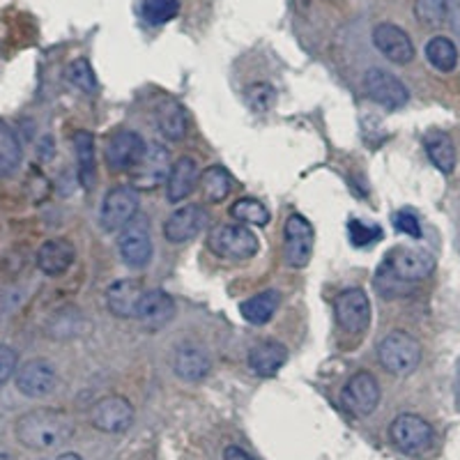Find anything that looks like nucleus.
Returning <instances> with one entry per match:
<instances>
[{
  "mask_svg": "<svg viewBox=\"0 0 460 460\" xmlns=\"http://www.w3.org/2000/svg\"><path fill=\"white\" fill-rule=\"evenodd\" d=\"M74 435L72 419L60 410L40 408L23 414L16 421V438L23 447L35 451H49L65 445Z\"/></svg>",
  "mask_w": 460,
  "mask_h": 460,
  "instance_id": "nucleus-1",
  "label": "nucleus"
},
{
  "mask_svg": "<svg viewBox=\"0 0 460 460\" xmlns=\"http://www.w3.org/2000/svg\"><path fill=\"white\" fill-rule=\"evenodd\" d=\"M377 359L387 373L405 377L417 371L421 361V343L408 332L394 330L377 345Z\"/></svg>",
  "mask_w": 460,
  "mask_h": 460,
  "instance_id": "nucleus-2",
  "label": "nucleus"
},
{
  "mask_svg": "<svg viewBox=\"0 0 460 460\" xmlns=\"http://www.w3.org/2000/svg\"><path fill=\"white\" fill-rule=\"evenodd\" d=\"M209 252L230 261H249L258 253V237L246 224H221L208 235Z\"/></svg>",
  "mask_w": 460,
  "mask_h": 460,
  "instance_id": "nucleus-3",
  "label": "nucleus"
},
{
  "mask_svg": "<svg viewBox=\"0 0 460 460\" xmlns=\"http://www.w3.org/2000/svg\"><path fill=\"white\" fill-rule=\"evenodd\" d=\"M336 323L345 334H364L371 324V302L361 288H345L334 299Z\"/></svg>",
  "mask_w": 460,
  "mask_h": 460,
  "instance_id": "nucleus-4",
  "label": "nucleus"
},
{
  "mask_svg": "<svg viewBox=\"0 0 460 460\" xmlns=\"http://www.w3.org/2000/svg\"><path fill=\"white\" fill-rule=\"evenodd\" d=\"M389 438L398 451L417 456L433 445V426L419 414H398L389 426Z\"/></svg>",
  "mask_w": 460,
  "mask_h": 460,
  "instance_id": "nucleus-5",
  "label": "nucleus"
},
{
  "mask_svg": "<svg viewBox=\"0 0 460 460\" xmlns=\"http://www.w3.org/2000/svg\"><path fill=\"white\" fill-rule=\"evenodd\" d=\"M435 258L426 249L417 246H396L387 256V272L389 277L398 281H424L433 274Z\"/></svg>",
  "mask_w": 460,
  "mask_h": 460,
  "instance_id": "nucleus-6",
  "label": "nucleus"
},
{
  "mask_svg": "<svg viewBox=\"0 0 460 460\" xmlns=\"http://www.w3.org/2000/svg\"><path fill=\"white\" fill-rule=\"evenodd\" d=\"M118 246H120L122 261L129 267L138 270L146 267L152 258V240H150V219L143 212H137L134 219L122 228L120 237H118Z\"/></svg>",
  "mask_w": 460,
  "mask_h": 460,
  "instance_id": "nucleus-7",
  "label": "nucleus"
},
{
  "mask_svg": "<svg viewBox=\"0 0 460 460\" xmlns=\"http://www.w3.org/2000/svg\"><path fill=\"white\" fill-rule=\"evenodd\" d=\"M377 402H380V385L373 373L359 371L345 382L343 392H341V405L352 417H368L371 412H376Z\"/></svg>",
  "mask_w": 460,
  "mask_h": 460,
  "instance_id": "nucleus-8",
  "label": "nucleus"
},
{
  "mask_svg": "<svg viewBox=\"0 0 460 460\" xmlns=\"http://www.w3.org/2000/svg\"><path fill=\"white\" fill-rule=\"evenodd\" d=\"M283 244H286V261L290 267H304L311 261L315 244V230L311 221L302 215H290L283 230Z\"/></svg>",
  "mask_w": 460,
  "mask_h": 460,
  "instance_id": "nucleus-9",
  "label": "nucleus"
},
{
  "mask_svg": "<svg viewBox=\"0 0 460 460\" xmlns=\"http://www.w3.org/2000/svg\"><path fill=\"white\" fill-rule=\"evenodd\" d=\"M138 212V194L137 189L131 187H115L106 194L104 203H102V228L115 233V230H122L134 215Z\"/></svg>",
  "mask_w": 460,
  "mask_h": 460,
  "instance_id": "nucleus-10",
  "label": "nucleus"
},
{
  "mask_svg": "<svg viewBox=\"0 0 460 460\" xmlns=\"http://www.w3.org/2000/svg\"><path fill=\"white\" fill-rule=\"evenodd\" d=\"M90 421L97 430L109 435H118L129 430L134 424V408L131 402L122 396H106L102 398L90 412Z\"/></svg>",
  "mask_w": 460,
  "mask_h": 460,
  "instance_id": "nucleus-11",
  "label": "nucleus"
},
{
  "mask_svg": "<svg viewBox=\"0 0 460 460\" xmlns=\"http://www.w3.org/2000/svg\"><path fill=\"white\" fill-rule=\"evenodd\" d=\"M364 85H367L368 97L385 109H401L410 100V93L402 81L385 69H368L364 74Z\"/></svg>",
  "mask_w": 460,
  "mask_h": 460,
  "instance_id": "nucleus-12",
  "label": "nucleus"
},
{
  "mask_svg": "<svg viewBox=\"0 0 460 460\" xmlns=\"http://www.w3.org/2000/svg\"><path fill=\"white\" fill-rule=\"evenodd\" d=\"M146 141L137 131L120 129L106 143V162L113 171H131L146 155Z\"/></svg>",
  "mask_w": 460,
  "mask_h": 460,
  "instance_id": "nucleus-13",
  "label": "nucleus"
},
{
  "mask_svg": "<svg viewBox=\"0 0 460 460\" xmlns=\"http://www.w3.org/2000/svg\"><path fill=\"white\" fill-rule=\"evenodd\" d=\"M373 44L394 65H408L414 60V44L402 28L394 23H377L373 31Z\"/></svg>",
  "mask_w": 460,
  "mask_h": 460,
  "instance_id": "nucleus-14",
  "label": "nucleus"
},
{
  "mask_svg": "<svg viewBox=\"0 0 460 460\" xmlns=\"http://www.w3.org/2000/svg\"><path fill=\"white\" fill-rule=\"evenodd\" d=\"M58 373L49 359H31L26 361L19 373H16V387L23 396L42 398L56 389Z\"/></svg>",
  "mask_w": 460,
  "mask_h": 460,
  "instance_id": "nucleus-15",
  "label": "nucleus"
},
{
  "mask_svg": "<svg viewBox=\"0 0 460 460\" xmlns=\"http://www.w3.org/2000/svg\"><path fill=\"white\" fill-rule=\"evenodd\" d=\"M171 172V157L164 146H150L146 147L141 162L131 168V180H134V189H155L168 180Z\"/></svg>",
  "mask_w": 460,
  "mask_h": 460,
  "instance_id": "nucleus-16",
  "label": "nucleus"
},
{
  "mask_svg": "<svg viewBox=\"0 0 460 460\" xmlns=\"http://www.w3.org/2000/svg\"><path fill=\"white\" fill-rule=\"evenodd\" d=\"M205 221H208V212H205L203 205L189 203L184 208L175 209L171 219L164 224V237L172 242V244H182V242L199 235Z\"/></svg>",
  "mask_w": 460,
  "mask_h": 460,
  "instance_id": "nucleus-17",
  "label": "nucleus"
},
{
  "mask_svg": "<svg viewBox=\"0 0 460 460\" xmlns=\"http://www.w3.org/2000/svg\"><path fill=\"white\" fill-rule=\"evenodd\" d=\"M143 286L137 279H120V281L111 283L106 290V306L115 318L129 320L138 315V306L143 299Z\"/></svg>",
  "mask_w": 460,
  "mask_h": 460,
  "instance_id": "nucleus-18",
  "label": "nucleus"
},
{
  "mask_svg": "<svg viewBox=\"0 0 460 460\" xmlns=\"http://www.w3.org/2000/svg\"><path fill=\"white\" fill-rule=\"evenodd\" d=\"M74 258H76V249L65 237H56L40 246L37 252V267L42 270L47 277H60L72 267Z\"/></svg>",
  "mask_w": 460,
  "mask_h": 460,
  "instance_id": "nucleus-19",
  "label": "nucleus"
},
{
  "mask_svg": "<svg viewBox=\"0 0 460 460\" xmlns=\"http://www.w3.org/2000/svg\"><path fill=\"white\" fill-rule=\"evenodd\" d=\"M172 371L187 382L205 380L209 373V355L200 345H180L175 350V357H172Z\"/></svg>",
  "mask_w": 460,
  "mask_h": 460,
  "instance_id": "nucleus-20",
  "label": "nucleus"
},
{
  "mask_svg": "<svg viewBox=\"0 0 460 460\" xmlns=\"http://www.w3.org/2000/svg\"><path fill=\"white\" fill-rule=\"evenodd\" d=\"M286 359H288L286 345H281L279 341H272V339L258 341L252 350H249V367H252V371L261 377L277 376L279 368L286 364Z\"/></svg>",
  "mask_w": 460,
  "mask_h": 460,
  "instance_id": "nucleus-21",
  "label": "nucleus"
},
{
  "mask_svg": "<svg viewBox=\"0 0 460 460\" xmlns=\"http://www.w3.org/2000/svg\"><path fill=\"white\" fill-rule=\"evenodd\" d=\"M172 315H175V302H172L171 295L164 293V290H147V293H143L137 318L146 327L159 330V327L171 323Z\"/></svg>",
  "mask_w": 460,
  "mask_h": 460,
  "instance_id": "nucleus-22",
  "label": "nucleus"
},
{
  "mask_svg": "<svg viewBox=\"0 0 460 460\" xmlns=\"http://www.w3.org/2000/svg\"><path fill=\"white\" fill-rule=\"evenodd\" d=\"M199 178V166H196L194 159L180 157L171 166V172H168V200L171 203H180V200L187 199L196 189Z\"/></svg>",
  "mask_w": 460,
  "mask_h": 460,
  "instance_id": "nucleus-23",
  "label": "nucleus"
},
{
  "mask_svg": "<svg viewBox=\"0 0 460 460\" xmlns=\"http://www.w3.org/2000/svg\"><path fill=\"white\" fill-rule=\"evenodd\" d=\"M74 152H76L79 182L84 184V189H93L97 178V159H94V137L90 131L74 134Z\"/></svg>",
  "mask_w": 460,
  "mask_h": 460,
  "instance_id": "nucleus-24",
  "label": "nucleus"
},
{
  "mask_svg": "<svg viewBox=\"0 0 460 460\" xmlns=\"http://www.w3.org/2000/svg\"><path fill=\"white\" fill-rule=\"evenodd\" d=\"M424 146H426V152H429V159L433 162V166L438 168L439 172H445V175L454 172L456 147L445 131H438V129L429 131L424 138Z\"/></svg>",
  "mask_w": 460,
  "mask_h": 460,
  "instance_id": "nucleus-25",
  "label": "nucleus"
},
{
  "mask_svg": "<svg viewBox=\"0 0 460 460\" xmlns=\"http://www.w3.org/2000/svg\"><path fill=\"white\" fill-rule=\"evenodd\" d=\"M279 304H281V295L277 290H265L261 295H253L252 299L242 302L240 314L246 323L252 324H267L277 314Z\"/></svg>",
  "mask_w": 460,
  "mask_h": 460,
  "instance_id": "nucleus-26",
  "label": "nucleus"
},
{
  "mask_svg": "<svg viewBox=\"0 0 460 460\" xmlns=\"http://www.w3.org/2000/svg\"><path fill=\"white\" fill-rule=\"evenodd\" d=\"M157 125L168 141H182L187 134V113L178 102H164L157 109Z\"/></svg>",
  "mask_w": 460,
  "mask_h": 460,
  "instance_id": "nucleus-27",
  "label": "nucleus"
},
{
  "mask_svg": "<svg viewBox=\"0 0 460 460\" xmlns=\"http://www.w3.org/2000/svg\"><path fill=\"white\" fill-rule=\"evenodd\" d=\"M22 164V143L7 122L0 120V178H10Z\"/></svg>",
  "mask_w": 460,
  "mask_h": 460,
  "instance_id": "nucleus-28",
  "label": "nucleus"
},
{
  "mask_svg": "<svg viewBox=\"0 0 460 460\" xmlns=\"http://www.w3.org/2000/svg\"><path fill=\"white\" fill-rule=\"evenodd\" d=\"M426 60L433 65L438 72H454L458 65V49L451 42L449 37L438 35L426 44Z\"/></svg>",
  "mask_w": 460,
  "mask_h": 460,
  "instance_id": "nucleus-29",
  "label": "nucleus"
},
{
  "mask_svg": "<svg viewBox=\"0 0 460 460\" xmlns=\"http://www.w3.org/2000/svg\"><path fill=\"white\" fill-rule=\"evenodd\" d=\"M200 182H203V191L209 203H221L230 194V187H233L228 171L224 166L205 168V172L200 175Z\"/></svg>",
  "mask_w": 460,
  "mask_h": 460,
  "instance_id": "nucleus-30",
  "label": "nucleus"
},
{
  "mask_svg": "<svg viewBox=\"0 0 460 460\" xmlns=\"http://www.w3.org/2000/svg\"><path fill=\"white\" fill-rule=\"evenodd\" d=\"M414 16L426 28H439L449 16L447 0H414Z\"/></svg>",
  "mask_w": 460,
  "mask_h": 460,
  "instance_id": "nucleus-31",
  "label": "nucleus"
},
{
  "mask_svg": "<svg viewBox=\"0 0 460 460\" xmlns=\"http://www.w3.org/2000/svg\"><path fill=\"white\" fill-rule=\"evenodd\" d=\"M230 215L235 217L240 224H252V226H267L270 221V212L265 205L256 199H240L230 205Z\"/></svg>",
  "mask_w": 460,
  "mask_h": 460,
  "instance_id": "nucleus-32",
  "label": "nucleus"
},
{
  "mask_svg": "<svg viewBox=\"0 0 460 460\" xmlns=\"http://www.w3.org/2000/svg\"><path fill=\"white\" fill-rule=\"evenodd\" d=\"M180 12V0H143L141 14L152 26H162L175 19Z\"/></svg>",
  "mask_w": 460,
  "mask_h": 460,
  "instance_id": "nucleus-33",
  "label": "nucleus"
},
{
  "mask_svg": "<svg viewBox=\"0 0 460 460\" xmlns=\"http://www.w3.org/2000/svg\"><path fill=\"white\" fill-rule=\"evenodd\" d=\"M67 81L72 85L81 90L85 94H94L100 90V81L94 76V69L90 67V63L85 58H79V60H74L72 65L67 67Z\"/></svg>",
  "mask_w": 460,
  "mask_h": 460,
  "instance_id": "nucleus-34",
  "label": "nucleus"
},
{
  "mask_svg": "<svg viewBox=\"0 0 460 460\" xmlns=\"http://www.w3.org/2000/svg\"><path fill=\"white\" fill-rule=\"evenodd\" d=\"M246 100L252 104V109L256 111H267L277 100V90L270 84H253L246 88Z\"/></svg>",
  "mask_w": 460,
  "mask_h": 460,
  "instance_id": "nucleus-35",
  "label": "nucleus"
},
{
  "mask_svg": "<svg viewBox=\"0 0 460 460\" xmlns=\"http://www.w3.org/2000/svg\"><path fill=\"white\" fill-rule=\"evenodd\" d=\"M382 240V230L377 226H367L364 221H350V242L355 246H371L373 242Z\"/></svg>",
  "mask_w": 460,
  "mask_h": 460,
  "instance_id": "nucleus-36",
  "label": "nucleus"
},
{
  "mask_svg": "<svg viewBox=\"0 0 460 460\" xmlns=\"http://www.w3.org/2000/svg\"><path fill=\"white\" fill-rule=\"evenodd\" d=\"M16 364H19V355L12 350L10 345H0V389L5 387L10 377L14 376Z\"/></svg>",
  "mask_w": 460,
  "mask_h": 460,
  "instance_id": "nucleus-37",
  "label": "nucleus"
},
{
  "mask_svg": "<svg viewBox=\"0 0 460 460\" xmlns=\"http://www.w3.org/2000/svg\"><path fill=\"white\" fill-rule=\"evenodd\" d=\"M394 226H396L398 233L410 237H421V226H419L417 217L410 212V209H401L394 215Z\"/></svg>",
  "mask_w": 460,
  "mask_h": 460,
  "instance_id": "nucleus-38",
  "label": "nucleus"
},
{
  "mask_svg": "<svg viewBox=\"0 0 460 460\" xmlns=\"http://www.w3.org/2000/svg\"><path fill=\"white\" fill-rule=\"evenodd\" d=\"M224 460H253V458L246 454L244 449H240V447H228V449L224 451Z\"/></svg>",
  "mask_w": 460,
  "mask_h": 460,
  "instance_id": "nucleus-39",
  "label": "nucleus"
},
{
  "mask_svg": "<svg viewBox=\"0 0 460 460\" xmlns=\"http://www.w3.org/2000/svg\"><path fill=\"white\" fill-rule=\"evenodd\" d=\"M56 460H84V458H81L79 454H63V456H58Z\"/></svg>",
  "mask_w": 460,
  "mask_h": 460,
  "instance_id": "nucleus-40",
  "label": "nucleus"
},
{
  "mask_svg": "<svg viewBox=\"0 0 460 460\" xmlns=\"http://www.w3.org/2000/svg\"><path fill=\"white\" fill-rule=\"evenodd\" d=\"M0 460H3V458H0Z\"/></svg>",
  "mask_w": 460,
  "mask_h": 460,
  "instance_id": "nucleus-41",
  "label": "nucleus"
}]
</instances>
